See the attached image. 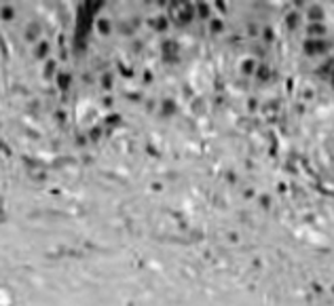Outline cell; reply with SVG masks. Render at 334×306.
Segmentation results:
<instances>
[]
</instances>
